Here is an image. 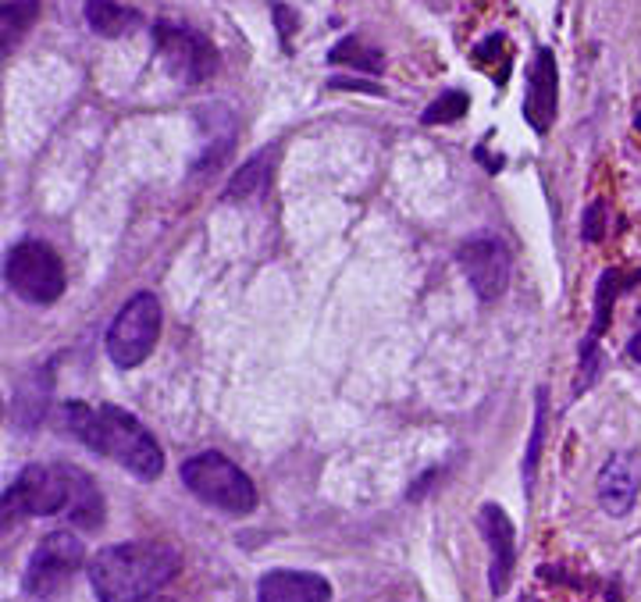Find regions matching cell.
Segmentation results:
<instances>
[{"mask_svg": "<svg viewBox=\"0 0 641 602\" xmlns=\"http://www.w3.org/2000/svg\"><path fill=\"white\" fill-rule=\"evenodd\" d=\"M82 560H86V549H82L79 535H72V531H54V535H47L40 546H36L33 560H29V567H25L22 574V588L33 595V599H54V595L75 578V570L82 567Z\"/></svg>", "mask_w": 641, "mask_h": 602, "instance_id": "obj_7", "label": "cell"}, {"mask_svg": "<svg viewBox=\"0 0 641 602\" xmlns=\"http://www.w3.org/2000/svg\"><path fill=\"white\" fill-rule=\"evenodd\" d=\"M542 435H545V392L538 396L535 407V432H531V446L528 456H524V485H535V467H538V453H542Z\"/></svg>", "mask_w": 641, "mask_h": 602, "instance_id": "obj_21", "label": "cell"}, {"mask_svg": "<svg viewBox=\"0 0 641 602\" xmlns=\"http://www.w3.org/2000/svg\"><path fill=\"white\" fill-rule=\"evenodd\" d=\"M86 25H90L97 36L107 40H118V36H129L139 25V15L122 4V0H86Z\"/></svg>", "mask_w": 641, "mask_h": 602, "instance_id": "obj_14", "label": "cell"}, {"mask_svg": "<svg viewBox=\"0 0 641 602\" xmlns=\"http://www.w3.org/2000/svg\"><path fill=\"white\" fill-rule=\"evenodd\" d=\"M68 428L79 435L100 456L122 464L139 481H154L164 471V453L157 439L147 432V424L122 407H86V403H68Z\"/></svg>", "mask_w": 641, "mask_h": 602, "instance_id": "obj_2", "label": "cell"}, {"mask_svg": "<svg viewBox=\"0 0 641 602\" xmlns=\"http://www.w3.org/2000/svg\"><path fill=\"white\" fill-rule=\"evenodd\" d=\"M139 602H171V599H161V595H150V599H139Z\"/></svg>", "mask_w": 641, "mask_h": 602, "instance_id": "obj_24", "label": "cell"}, {"mask_svg": "<svg viewBox=\"0 0 641 602\" xmlns=\"http://www.w3.org/2000/svg\"><path fill=\"white\" fill-rule=\"evenodd\" d=\"M524 118L535 132H549L556 118V57L549 50H538L535 65L528 72V97H524Z\"/></svg>", "mask_w": 641, "mask_h": 602, "instance_id": "obj_13", "label": "cell"}, {"mask_svg": "<svg viewBox=\"0 0 641 602\" xmlns=\"http://www.w3.org/2000/svg\"><path fill=\"white\" fill-rule=\"evenodd\" d=\"M18 517H68L97 528L104 521V496L90 474L72 464H29L4 489V521Z\"/></svg>", "mask_w": 641, "mask_h": 602, "instance_id": "obj_1", "label": "cell"}, {"mask_svg": "<svg viewBox=\"0 0 641 602\" xmlns=\"http://www.w3.org/2000/svg\"><path fill=\"white\" fill-rule=\"evenodd\" d=\"M154 40H157V54H161L164 68L179 82H196L211 79L218 72V50L203 40L196 29L175 22H157L154 25Z\"/></svg>", "mask_w": 641, "mask_h": 602, "instance_id": "obj_8", "label": "cell"}, {"mask_svg": "<svg viewBox=\"0 0 641 602\" xmlns=\"http://www.w3.org/2000/svg\"><path fill=\"white\" fill-rule=\"evenodd\" d=\"M627 353H631V357H634V360H638V364H641V332H638V335H634V339H631V346H627Z\"/></svg>", "mask_w": 641, "mask_h": 602, "instance_id": "obj_23", "label": "cell"}, {"mask_svg": "<svg viewBox=\"0 0 641 602\" xmlns=\"http://www.w3.org/2000/svg\"><path fill=\"white\" fill-rule=\"evenodd\" d=\"M157 339H161V303L154 293H136L107 328V357L122 371H132L154 353Z\"/></svg>", "mask_w": 641, "mask_h": 602, "instance_id": "obj_6", "label": "cell"}, {"mask_svg": "<svg viewBox=\"0 0 641 602\" xmlns=\"http://www.w3.org/2000/svg\"><path fill=\"white\" fill-rule=\"evenodd\" d=\"M641 474L631 453H613L599 471V503L609 517H627L638 503Z\"/></svg>", "mask_w": 641, "mask_h": 602, "instance_id": "obj_11", "label": "cell"}, {"mask_svg": "<svg viewBox=\"0 0 641 602\" xmlns=\"http://www.w3.org/2000/svg\"><path fill=\"white\" fill-rule=\"evenodd\" d=\"M456 264L481 300H499L510 285V250L492 236H474L456 250Z\"/></svg>", "mask_w": 641, "mask_h": 602, "instance_id": "obj_9", "label": "cell"}, {"mask_svg": "<svg viewBox=\"0 0 641 602\" xmlns=\"http://www.w3.org/2000/svg\"><path fill=\"white\" fill-rule=\"evenodd\" d=\"M638 129H641V118H638Z\"/></svg>", "mask_w": 641, "mask_h": 602, "instance_id": "obj_25", "label": "cell"}, {"mask_svg": "<svg viewBox=\"0 0 641 602\" xmlns=\"http://www.w3.org/2000/svg\"><path fill=\"white\" fill-rule=\"evenodd\" d=\"M47 396H50V382H47V371L40 378L29 375L15 392V403H11V414H15V424L18 428H33L40 424L43 417V407H47Z\"/></svg>", "mask_w": 641, "mask_h": 602, "instance_id": "obj_16", "label": "cell"}, {"mask_svg": "<svg viewBox=\"0 0 641 602\" xmlns=\"http://www.w3.org/2000/svg\"><path fill=\"white\" fill-rule=\"evenodd\" d=\"M182 485L196 499H203L207 506H218L221 513H232V517H246V513L257 510V489H253L250 474L214 449L189 456L182 464Z\"/></svg>", "mask_w": 641, "mask_h": 602, "instance_id": "obj_4", "label": "cell"}, {"mask_svg": "<svg viewBox=\"0 0 641 602\" xmlns=\"http://www.w3.org/2000/svg\"><path fill=\"white\" fill-rule=\"evenodd\" d=\"M4 282L11 285V293L22 296L25 303L36 307H50L65 296V261L57 257V250L40 239H22L8 250L4 261Z\"/></svg>", "mask_w": 641, "mask_h": 602, "instance_id": "obj_5", "label": "cell"}, {"mask_svg": "<svg viewBox=\"0 0 641 602\" xmlns=\"http://www.w3.org/2000/svg\"><path fill=\"white\" fill-rule=\"evenodd\" d=\"M36 15H40V0H4V54L22 43V36L33 29Z\"/></svg>", "mask_w": 641, "mask_h": 602, "instance_id": "obj_18", "label": "cell"}, {"mask_svg": "<svg viewBox=\"0 0 641 602\" xmlns=\"http://www.w3.org/2000/svg\"><path fill=\"white\" fill-rule=\"evenodd\" d=\"M620 293V275L617 271H606L599 282V296H595V321H592V332H588V342H585V378L574 385V392H581L595 375V342H599V332L602 325H609V310H613V300Z\"/></svg>", "mask_w": 641, "mask_h": 602, "instance_id": "obj_15", "label": "cell"}, {"mask_svg": "<svg viewBox=\"0 0 641 602\" xmlns=\"http://www.w3.org/2000/svg\"><path fill=\"white\" fill-rule=\"evenodd\" d=\"M332 585L310 570H268L257 581V602H328Z\"/></svg>", "mask_w": 641, "mask_h": 602, "instance_id": "obj_12", "label": "cell"}, {"mask_svg": "<svg viewBox=\"0 0 641 602\" xmlns=\"http://www.w3.org/2000/svg\"><path fill=\"white\" fill-rule=\"evenodd\" d=\"M335 65H349V68H364V72H382V54L371 47H364L360 40H342L332 47L328 54Z\"/></svg>", "mask_w": 641, "mask_h": 602, "instance_id": "obj_19", "label": "cell"}, {"mask_svg": "<svg viewBox=\"0 0 641 602\" xmlns=\"http://www.w3.org/2000/svg\"><path fill=\"white\" fill-rule=\"evenodd\" d=\"M268 175H271V157L268 154H257L243 164V168L228 179L225 196L228 200H250V196L264 193L268 189Z\"/></svg>", "mask_w": 641, "mask_h": 602, "instance_id": "obj_17", "label": "cell"}, {"mask_svg": "<svg viewBox=\"0 0 641 602\" xmlns=\"http://www.w3.org/2000/svg\"><path fill=\"white\" fill-rule=\"evenodd\" d=\"M606 211L602 204H592L588 207V214H585V239H599L602 232H599V214Z\"/></svg>", "mask_w": 641, "mask_h": 602, "instance_id": "obj_22", "label": "cell"}, {"mask_svg": "<svg viewBox=\"0 0 641 602\" xmlns=\"http://www.w3.org/2000/svg\"><path fill=\"white\" fill-rule=\"evenodd\" d=\"M463 111H467V93L460 90H449L442 93L435 104L424 111V125H446V122H456V118H463Z\"/></svg>", "mask_w": 641, "mask_h": 602, "instance_id": "obj_20", "label": "cell"}, {"mask_svg": "<svg viewBox=\"0 0 641 602\" xmlns=\"http://www.w3.org/2000/svg\"><path fill=\"white\" fill-rule=\"evenodd\" d=\"M179 553L164 542H118L90 560V585L100 602H139L179 574Z\"/></svg>", "mask_w": 641, "mask_h": 602, "instance_id": "obj_3", "label": "cell"}, {"mask_svg": "<svg viewBox=\"0 0 641 602\" xmlns=\"http://www.w3.org/2000/svg\"><path fill=\"white\" fill-rule=\"evenodd\" d=\"M478 524L488 542V553H492L488 585H492V595H503L513 581V570H517V528H513V521L506 517V510L499 503L481 506Z\"/></svg>", "mask_w": 641, "mask_h": 602, "instance_id": "obj_10", "label": "cell"}]
</instances>
